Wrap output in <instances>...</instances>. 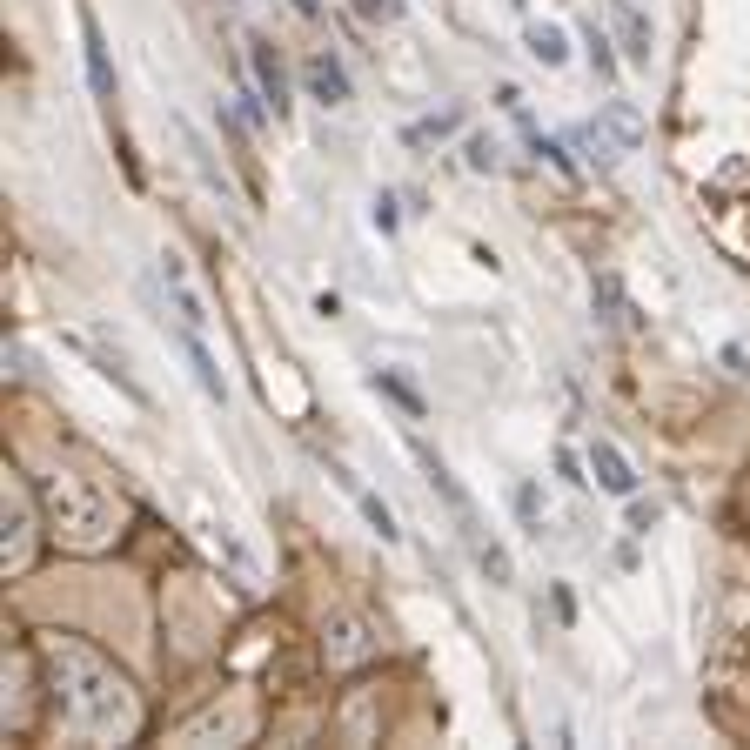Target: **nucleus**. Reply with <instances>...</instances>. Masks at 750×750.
Here are the masks:
<instances>
[{
    "instance_id": "10",
    "label": "nucleus",
    "mask_w": 750,
    "mask_h": 750,
    "mask_svg": "<svg viewBox=\"0 0 750 750\" xmlns=\"http://www.w3.org/2000/svg\"><path fill=\"white\" fill-rule=\"evenodd\" d=\"M181 349H188V369H195V382H201V396H208V402H221V396H228V382H221V369H215V355L201 349V335H195V329H181Z\"/></svg>"
},
{
    "instance_id": "16",
    "label": "nucleus",
    "mask_w": 750,
    "mask_h": 750,
    "mask_svg": "<svg viewBox=\"0 0 750 750\" xmlns=\"http://www.w3.org/2000/svg\"><path fill=\"white\" fill-rule=\"evenodd\" d=\"M476 563H483L489 583H509V576H516V570H509V550H503V543H476Z\"/></svg>"
},
{
    "instance_id": "17",
    "label": "nucleus",
    "mask_w": 750,
    "mask_h": 750,
    "mask_svg": "<svg viewBox=\"0 0 750 750\" xmlns=\"http://www.w3.org/2000/svg\"><path fill=\"white\" fill-rule=\"evenodd\" d=\"M516 516H523V530H536V523H543V483H523L516 489ZM543 536V530H536Z\"/></svg>"
},
{
    "instance_id": "21",
    "label": "nucleus",
    "mask_w": 750,
    "mask_h": 750,
    "mask_svg": "<svg viewBox=\"0 0 750 750\" xmlns=\"http://www.w3.org/2000/svg\"><path fill=\"white\" fill-rule=\"evenodd\" d=\"M663 509L657 503H630V536H650V523H657Z\"/></svg>"
},
{
    "instance_id": "3",
    "label": "nucleus",
    "mask_w": 750,
    "mask_h": 750,
    "mask_svg": "<svg viewBox=\"0 0 750 750\" xmlns=\"http://www.w3.org/2000/svg\"><path fill=\"white\" fill-rule=\"evenodd\" d=\"M302 81H309V94L315 101H322V108H349V67L335 61V54H309V61H302Z\"/></svg>"
},
{
    "instance_id": "19",
    "label": "nucleus",
    "mask_w": 750,
    "mask_h": 750,
    "mask_svg": "<svg viewBox=\"0 0 750 750\" xmlns=\"http://www.w3.org/2000/svg\"><path fill=\"white\" fill-rule=\"evenodd\" d=\"M362 21H402V0H355Z\"/></svg>"
},
{
    "instance_id": "8",
    "label": "nucleus",
    "mask_w": 750,
    "mask_h": 750,
    "mask_svg": "<svg viewBox=\"0 0 750 750\" xmlns=\"http://www.w3.org/2000/svg\"><path fill=\"white\" fill-rule=\"evenodd\" d=\"M523 47H530V61H543V67L570 61V34H563L556 21H530V27H523Z\"/></svg>"
},
{
    "instance_id": "22",
    "label": "nucleus",
    "mask_w": 750,
    "mask_h": 750,
    "mask_svg": "<svg viewBox=\"0 0 750 750\" xmlns=\"http://www.w3.org/2000/svg\"><path fill=\"white\" fill-rule=\"evenodd\" d=\"M295 14H322V0H295Z\"/></svg>"
},
{
    "instance_id": "14",
    "label": "nucleus",
    "mask_w": 750,
    "mask_h": 750,
    "mask_svg": "<svg viewBox=\"0 0 750 750\" xmlns=\"http://www.w3.org/2000/svg\"><path fill=\"white\" fill-rule=\"evenodd\" d=\"M335 663H355V657H369V637H362V623H335Z\"/></svg>"
},
{
    "instance_id": "12",
    "label": "nucleus",
    "mask_w": 750,
    "mask_h": 750,
    "mask_svg": "<svg viewBox=\"0 0 750 750\" xmlns=\"http://www.w3.org/2000/svg\"><path fill=\"white\" fill-rule=\"evenodd\" d=\"M590 67H596V81H617V74H623L617 34H603V27H590Z\"/></svg>"
},
{
    "instance_id": "6",
    "label": "nucleus",
    "mask_w": 750,
    "mask_h": 750,
    "mask_svg": "<svg viewBox=\"0 0 750 750\" xmlns=\"http://www.w3.org/2000/svg\"><path fill=\"white\" fill-rule=\"evenodd\" d=\"M81 61H88V88L101 101H114V61H108V41H101V21L81 7Z\"/></svg>"
},
{
    "instance_id": "2",
    "label": "nucleus",
    "mask_w": 750,
    "mask_h": 750,
    "mask_svg": "<svg viewBox=\"0 0 750 750\" xmlns=\"http://www.w3.org/2000/svg\"><path fill=\"white\" fill-rule=\"evenodd\" d=\"M583 463H590V483L603 489V496H637V469H630V456H623L617 442H603V436H596Z\"/></svg>"
},
{
    "instance_id": "23",
    "label": "nucleus",
    "mask_w": 750,
    "mask_h": 750,
    "mask_svg": "<svg viewBox=\"0 0 750 750\" xmlns=\"http://www.w3.org/2000/svg\"><path fill=\"white\" fill-rule=\"evenodd\" d=\"M516 7H523V0H516Z\"/></svg>"
},
{
    "instance_id": "7",
    "label": "nucleus",
    "mask_w": 750,
    "mask_h": 750,
    "mask_svg": "<svg viewBox=\"0 0 750 750\" xmlns=\"http://www.w3.org/2000/svg\"><path fill=\"white\" fill-rule=\"evenodd\" d=\"M617 47L630 67H650V14L630 7V0H617Z\"/></svg>"
},
{
    "instance_id": "9",
    "label": "nucleus",
    "mask_w": 750,
    "mask_h": 750,
    "mask_svg": "<svg viewBox=\"0 0 750 750\" xmlns=\"http://www.w3.org/2000/svg\"><path fill=\"white\" fill-rule=\"evenodd\" d=\"M335 476H342V469H335ZM342 483H349L355 509H362V516H369V530L382 536V543H402V530H396V509L382 503V496H375V489H362V483H355V476H342Z\"/></svg>"
},
{
    "instance_id": "13",
    "label": "nucleus",
    "mask_w": 750,
    "mask_h": 750,
    "mask_svg": "<svg viewBox=\"0 0 750 750\" xmlns=\"http://www.w3.org/2000/svg\"><path fill=\"white\" fill-rule=\"evenodd\" d=\"M463 168L469 175H496V168H503V148H496L489 134H469L463 141Z\"/></svg>"
},
{
    "instance_id": "18",
    "label": "nucleus",
    "mask_w": 750,
    "mask_h": 750,
    "mask_svg": "<svg viewBox=\"0 0 750 750\" xmlns=\"http://www.w3.org/2000/svg\"><path fill=\"white\" fill-rule=\"evenodd\" d=\"M369 221L382 228V235H396V228H402V208H396V195H389V188H382V195L369 201Z\"/></svg>"
},
{
    "instance_id": "20",
    "label": "nucleus",
    "mask_w": 750,
    "mask_h": 750,
    "mask_svg": "<svg viewBox=\"0 0 750 750\" xmlns=\"http://www.w3.org/2000/svg\"><path fill=\"white\" fill-rule=\"evenodd\" d=\"M536 155L550 161L556 175H576V168H570V155H563V141H543V134H536Z\"/></svg>"
},
{
    "instance_id": "5",
    "label": "nucleus",
    "mask_w": 750,
    "mask_h": 750,
    "mask_svg": "<svg viewBox=\"0 0 750 750\" xmlns=\"http://www.w3.org/2000/svg\"><path fill=\"white\" fill-rule=\"evenodd\" d=\"M248 67H255V88L268 94V108H275V114H288V67H282V54H275V47H268L262 34L248 41Z\"/></svg>"
},
{
    "instance_id": "1",
    "label": "nucleus",
    "mask_w": 750,
    "mask_h": 750,
    "mask_svg": "<svg viewBox=\"0 0 750 750\" xmlns=\"http://www.w3.org/2000/svg\"><path fill=\"white\" fill-rule=\"evenodd\" d=\"M409 456H416V469L429 476V489H436L442 503H449V516L463 523V536H483V523H476V503H469V489L456 483V476H449V463H442V456L429 449V442H409Z\"/></svg>"
},
{
    "instance_id": "11",
    "label": "nucleus",
    "mask_w": 750,
    "mask_h": 750,
    "mask_svg": "<svg viewBox=\"0 0 750 750\" xmlns=\"http://www.w3.org/2000/svg\"><path fill=\"white\" fill-rule=\"evenodd\" d=\"M463 128V114L449 108V114H422V121H409V128H402V141H409V148H422V141H442V134H456Z\"/></svg>"
},
{
    "instance_id": "15",
    "label": "nucleus",
    "mask_w": 750,
    "mask_h": 750,
    "mask_svg": "<svg viewBox=\"0 0 750 750\" xmlns=\"http://www.w3.org/2000/svg\"><path fill=\"white\" fill-rule=\"evenodd\" d=\"M603 128L617 134L623 148H637V134H643V121H637V114H630V108H623V101H610V108H603Z\"/></svg>"
},
{
    "instance_id": "4",
    "label": "nucleus",
    "mask_w": 750,
    "mask_h": 750,
    "mask_svg": "<svg viewBox=\"0 0 750 750\" xmlns=\"http://www.w3.org/2000/svg\"><path fill=\"white\" fill-rule=\"evenodd\" d=\"M161 288H168V302H175V315H181V329H208V309H201V295H195V282H188V268H181V255H161Z\"/></svg>"
}]
</instances>
